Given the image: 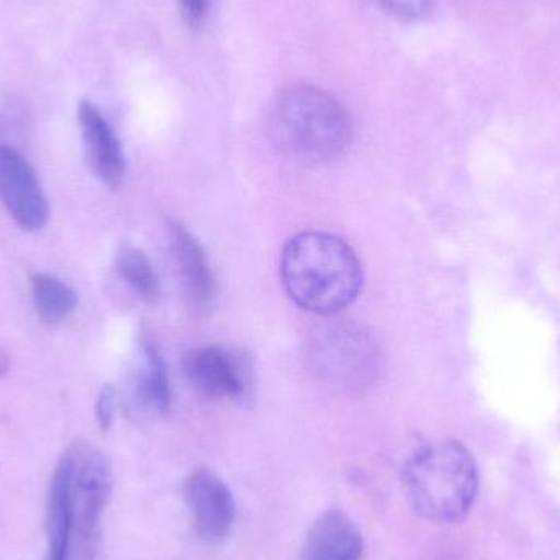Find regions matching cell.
I'll return each mask as SVG.
<instances>
[{"label": "cell", "mask_w": 560, "mask_h": 560, "mask_svg": "<svg viewBox=\"0 0 560 560\" xmlns=\"http://www.w3.org/2000/svg\"><path fill=\"white\" fill-rule=\"evenodd\" d=\"M9 354H7L5 349L0 346V378L3 377V375L7 374V371H9Z\"/></svg>", "instance_id": "d6986e66"}, {"label": "cell", "mask_w": 560, "mask_h": 560, "mask_svg": "<svg viewBox=\"0 0 560 560\" xmlns=\"http://www.w3.org/2000/svg\"><path fill=\"white\" fill-rule=\"evenodd\" d=\"M364 538L354 520L341 510H328L306 535L302 560H362Z\"/></svg>", "instance_id": "30bf717a"}, {"label": "cell", "mask_w": 560, "mask_h": 560, "mask_svg": "<svg viewBox=\"0 0 560 560\" xmlns=\"http://www.w3.org/2000/svg\"><path fill=\"white\" fill-rule=\"evenodd\" d=\"M405 497L421 518L459 523L469 515L479 490L472 454L453 440L418 447L401 470Z\"/></svg>", "instance_id": "3957f363"}, {"label": "cell", "mask_w": 560, "mask_h": 560, "mask_svg": "<svg viewBox=\"0 0 560 560\" xmlns=\"http://www.w3.org/2000/svg\"><path fill=\"white\" fill-rule=\"evenodd\" d=\"M65 456L71 469V515L65 560H98L102 518L114 486L110 463L85 441L72 443Z\"/></svg>", "instance_id": "5b68a950"}, {"label": "cell", "mask_w": 560, "mask_h": 560, "mask_svg": "<svg viewBox=\"0 0 560 560\" xmlns=\"http://www.w3.org/2000/svg\"><path fill=\"white\" fill-rule=\"evenodd\" d=\"M79 125L85 160L92 173L105 186L118 189L124 183L127 164L117 135L101 110L88 101H82L79 105Z\"/></svg>", "instance_id": "9c48e42d"}, {"label": "cell", "mask_w": 560, "mask_h": 560, "mask_svg": "<svg viewBox=\"0 0 560 560\" xmlns=\"http://www.w3.org/2000/svg\"><path fill=\"white\" fill-rule=\"evenodd\" d=\"M184 374L197 394L212 400H243L252 388L248 359L220 346H203L187 352Z\"/></svg>", "instance_id": "8992f818"}, {"label": "cell", "mask_w": 560, "mask_h": 560, "mask_svg": "<svg viewBox=\"0 0 560 560\" xmlns=\"http://www.w3.org/2000/svg\"><path fill=\"white\" fill-rule=\"evenodd\" d=\"M133 404L147 413L164 415L171 408V387L166 362L151 342L140 348V361L131 381Z\"/></svg>", "instance_id": "4fadbf2b"}, {"label": "cell", "mask_w": 560, "mask_h": 560, "mask_svg": "<svg viewBox=\"0 0 560 560\" xmlns=\"http://www.w3.org/2000/svg\"><path fill=\"white\" fill-rule=\"evenodd\" d=\"M71 515V469L62 454L52 470L46 506V551L43 560H65Z\"/></svg>", "instance_id": "7c38bea8"}, {"label": "cell", "mask_w": 560, "mask_h": 560, "mask_svg": "<svg viewBox=\"0 0 560 560\" xmlns=\"http://www.w3.org/2000/svg\"><path fill=\"white\" fill-rule=\"evenodd\" d=\"M33 305L43 323L61 325L78 308V293L65 280L38 272L30 279Z\"/></svg>", "instance_id": "5bb4252c"}, {"label": "cell", "mask_w": 560, "mask_h": 560, "mask_svg": "<svg viewBox=\"0 0 560 560\" xmlns=\"http://www.w3.org/2000/svg\"><path fill=\"white\" fill-rule=\"evenodd\" d=\"M183 497L203 541L220 545L229 538L235 525L236 503L219 474L207 467L194 469L184 480Z\"/></svg>", "instance_id": "52a82bcc"}, {"label": "cell", "mask_w": 560, "mask_h": 560, "mask_svg": "<svg viewBox=\"0 0 560 560\" xmlns=\"http://www.w3.org/2000/svg\"><path fill=\"white\" fill-rule=\"evenodd\" d=\"M171 246L187 300L196 308H206L215 299L217 280L202 245L189 230L179 223H173Z\"/></svg>", "instance_id": "8fae6325"}, {"label": "cell", "mask_w": 560, "mask_h": 560, "mask_svg": "<svg viewBox=\"0 0 560 560\" xmlns=\"http://www.w3.org/2000/svg\"><path fill=\"white\" fill-rule=\"evenodd\" d=\"M117 271L144 302L154 303L160 299V280L141 249L124 246L117 255Z\"/></svg>", "instance_id": "9a60e30c"}, {"label": "cell", "mask_w": 560, "mask_h": 560, "mask_svg": "<svg viewBox=\"0 0 560 560\" xmlns=\"http://www.w3.org/2000/svg\"><path fill=\"white\" fill-rule=\"evenodd\" d=\"M280 279L290 299L306 312L335 316L361 293L362 266L348 243L323 232H305L285 243Z\"/></svg>", "instance_id": "6da1fadb"}, {"label": "cell", "mask_w": 560, "mask_h": 560, "mask_svg": "<svg viewBox=\"0 0 560 560\" xmlns=\"http://www.w3.org/2000/svg\"><path fill=\"white\" fill-rule=\"evenodd\" d=\"M0 200L10 219L25 232H38L48 222V200L35 170L7 144H0Z\"/></svg>", "instance_id": "ba28073f"}, {"label": "cell", "mask_w": 560, "mask_h": 560, "mask_svg": "<svg viewBox=\"0 0 560 560\" xmlns=\"http://www.w3.org/2000/svg\"><path fill=\"white\" fill-rule=\"evenodd\" d=\"M378 7L395 19L413 22L433 10L436 0H375Z\"/></svg>", "instance_id": "2e32d148"}, {"label": "cell", "mask_w": 560, "mask_h": 560, "mask_svg": "<svg viewBox=\"0 0 560 560\" xmlns=\"http://www.w3.org/2000/svg\"><path fill=\"white\" fill-rule=\"evenodd\" d=\"M180 12L190 26L200 25L209 9V0H179Z\"/></svg>", "instance_id": "ac0fdd59"}, {"label": "cell", "mask_w": 560, "mask_h": 560, "mask_svg": "<svg viewBox=\"0 0 560 560\" xmlns=\"http://www.w3.org/2000/svg\"><path fill=\"white\" fill-rule=\"evenodd\" d=\"M305 351L306 364L316 381L346 397L371 392L384 368L374 336L351 319L318 323L306 339Z\"/></svg>", "instance_id": "277c9868"}, {"label": "cell", "mask_w": 560, "mask_h": 560, "mask_svg": "<svg viewBox=\"0 0 560 560\" xmlns=\"http://www.w3.org/2000/svg\"><path fill=\"white\" fill-rule=\"evenodd\" d=\"M276 144L296 163L319 166L339 160L352 141L346 108L323 89L295 84L280 92L271 114Z\"/></svg>", "instance_id": "7a4b0ae2"}, {"label": "cell", "mask_w": 560, "mask_h": 560, "mask_svg": "<svg viewBox=\"0 0 560 560\" xmlns=\"http://www.w3.org/2000/svg\"><path fill=\"white\" fill-rule=\"evenodd\" d=\"M115 408H117V392L112 385H105L95 405V415L102 430L107 431L114 423Z\"/></svg>", "instance_id": "e0dca14e"}]
</instances>
